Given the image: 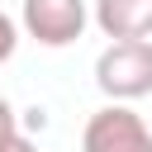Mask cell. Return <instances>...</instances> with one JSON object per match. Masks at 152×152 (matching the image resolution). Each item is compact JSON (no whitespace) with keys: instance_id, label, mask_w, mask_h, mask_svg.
Here are the masks:
<instances>
[{"instance_id":"obj_1","label":"cell","mask_w":152,"mask_h":152,"mask_svg":"<svg viewBox=\"0 0 152 152\" xmlns=\"http://www.w3.org/2000/svg\"><path fill=\"white\" fill-rule=\"evenodd\" d=\"M95 86L114 100H142L152 95V38H128V43H109L95 57Z\"/></svg>"},{"instance_id":"obj_6","label":"cell","mask_w":152,"mask_h":152,"mask_svg":"<svg viewBox=\"0 0 152 152\" xmlns=\"http://www.w3.org/2000/svg\"><path fill=\"white\" fill-rule=\"evenodd\" d=\"M19 133V119H14V109H10V100L0 95V142H10Z\"/></svg>"},{"instance_id":"obj_5","label":"cell","mask_w":152,"mask_h":152,"mask_svg":"<svg viewBox=\"0 0 152 152\" xmlns=\"http://www.w3.org/2000/svg\"><path fill=\"white\" fill-rule=\"evenodd\" d=\"M14 48H19V24L0 10V62H10V57H14Z\"/></svg>"},{"instance_id":"obj_3","label":"cell","mask_w":152,"mask_h":152,"mask_svg":"<svg viewBox=\"0 0 152 152\" xmlns=\"http://www.w3.org/2000/svg\"><path fill=\"white\" fill-rule=\"evenodd\" d=\"M24 33L43 48H66L86 33V0H24Z\"/></svg>"},{"instance_id":"obj_7","label":"cell","mask_w":152,"mask_h":152,"mask_svg":"<svg viewBox=\"0 0 152 152\" xmlns=\"http://www.w3.org/2000/svg\"><path fill=\"white\" fill-rule=\"evenodd\" d=\"M0 152H38V142H28L24 133H14L10 142H0Z\"/></svg>"},{"instance_id":"obj_4","label":"cell","mask_w":152,"mask_h":152,"mask_svg":"<svg viewBox=\"0 0 152 152\" xmlns=\"http://www.w3.org/2000/svg\"><path fill=\"white\" fill-rule=\"evenodd\" d=\"M95 24L104 38H152V0H95Z\"/></svg>"},{"instance_id":"obj_2","label":"cell","mask_w":152,"mask_h":152,"mask_svg":"<svg viewBox=\"0 0 152 152\" xmlns=\"http://www.w3.org/2000/svg\"><path fill=\"white\" fill-rule=\"evenodd\" d=\"M81 152H152V128L128 104H104L86 119Z\"/></svg>"}]
</instances>
